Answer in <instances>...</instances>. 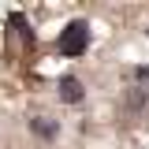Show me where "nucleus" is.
<instances>
[{
  "mask_svg": "<svg viewBox=\"0 0 149 149\" xmlns=\"http://www.w3.org/2000/svg\"><path fill=\"white\" fill-rule=\"evenodd\" d=\"M82 97H86V93H82V82H78L74 74H63V78H60V101H63V104H78Z\"/></svg>",
  "mask_w": 149,
  "mask_h": 149,
  "instance_id": "nucleus-2",
  "label": "nucleus"
},
{
  "mask_svg": "<svg viewBox=\"0 0 149 149\" xmlns=\"http://www.w3.org/2000/svg\"><path fill=\"white\" fill-rule=\"evenodd\" d=\"M30 130H34L37 138H56V123L45 119V116H34V119H30Z\"/></svg>",
  "mask_w": 149,
  "mask_h": 149,
  "instance_id": "nucleus-3",
  "label": "nucleus"
},
{
  "mask_svg": "<svg viewBox=\"0 0 149 149\" xmlns=\"http://www.w3.org/2000/svg\"><path fill=\"white\" fill-rule=\"evenodd\" d=\"M134 78H138V82H149V67H138V71H134Z\"/></svg>",
  "mask_w": 149,
  "mask_h": 149,
  "instance_id": "nucleus-4",
  "label": "nucleus"
},
{
  "mask_svg": "<svg viewBox=\"0 0 149 149\" xmlns=\"http://www.w3.org/2000/svg\"><path fill=\"white\" fill-rule=\"evenodd\" d=\"M56 49L67 56V60L82 56L86 49H90V22H86V19H74V22H67V26L60 30V41H56Z\"/></svg>",
  "mask_w": 149,
  "mask_h": 149,
  "instance_id": "nucleus-1",
  "label": "nucleus"
}]
</instances>
